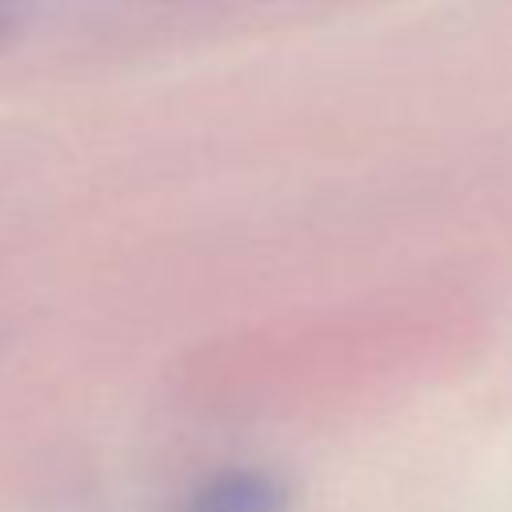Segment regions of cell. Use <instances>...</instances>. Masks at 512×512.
Segmentation results:
<instances>
[{"label": "cell", "mask_w": 512, "mask_h": 512, "mask_svg": "<svg viewBox=\"0 0 512 512\" xmlns=\"http://www.w3.org/2000/svg\"><path fill=\"white\" fill-rule=\"evenodd\" d=\"M272 508H276V492L256 476H224L192 500V512H272Z\"/></svg>", "instance_id": "1"}]
</instances>
